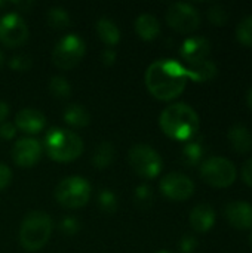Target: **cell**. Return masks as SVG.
<instances>
[{
  "label": "cell",
  "mask_w": 252,
  "mask_h": 253,
  "mask_svg": "<svg viewBox=\"0 0 252 253\" xmlns=\"http://www.w3.org/2000/svg\"><path fill=\"white\" fill-rule=\"evenodd\" d=\"M144 82L156 99L172 101L186 89V68L174 59H159L147 68Z\"/></svg>",
  "instance_id": "cell-1"
},
{
  "label": "cell",
  "mask_w": 252,
  "mask_h": 253,
  "mask_svg": "<svg viewBox=\"0 0 252 253\" xmlns=\"http://www.w3.org/2000/svg\"><path fill=\"white\" fill-rule=\"evenodd\" d=\"M160 129L171 139L187 142L193 139L199 130L198 113L184 102L168 105L159 117Z\"/></svg>",
  "instance_id": "cell-2"
},
{
  "label": "cell",
  "mask_w": 252,
  "mask_h": 253,
  "mask_svg": "<svg viewBox=\"0 0 252 253\" xmlns=\"http://www.w3.org/2000/svg\"><path fill=\"white\" fill-rule=\"evenodd\" d=\"M52 219L43 211H33L22 219L19 228V243L27 252L40 251L52 234Z\"/></svg>",
  "instance_id": "cell-3"
},
{
  "label": "cell",
  "mask_w": 252,
  "mask_h": 253,
  "mask_svg": "<svg viewBox=\"0 0 252 253\" xmlns=\"http://www.w3.org/2000/svg\"><path fill=\"white\" fill-rule=\"evenodd\" d=\"M45 148L52 160L59 163H68L80 157L83 151V141L73 130L52 127L46 133Z\"/></svg>",
  "instance_id": "cell-4"
},
{
  "label": "cell",
  "mask_w": 252,
  "mask_h": 253,
  "mask_svg": "<svg viewBox=\"0 0 252 253\" xmlns=\"http://www.w3.org/2000/svg\"><path fill=\"white\" fill-rule=\"evenodd\" d=\"M91 184L82 176H68L55 188L56 202L67 209H79L88 205L91 199Z\"/></svg>",
  "instance_id": "cell-5"
},
{
  "label": "cell",
  "mask_w": 252,
  "mask_h": 253,
  "mask_svg": "<svg viewBox=\"0 0 252 253\" xmlns=\"http://www.w3.org/2000/svg\"><path fill=\"white\" fill-rule=\"evenodd\" d=\"M128 162L132 170L144 179H153L159 176L163 166L159 153L146 144L134 145L128 153Z\"/></svg>",
  "instance_id": "cell-6"
},
{
  "label": "cell",
  "mask_w": 252,
  "mask_h": 253,
  "mask_svg": "<svg viewBox=\"0 0 252 253\" xmlns=\"http://www.w3.org/2000/svg\"><path fill=\"white\" fill-rule=\"evenodd\" d=\"M201 178L214 188H227L236 181V168L233 162L224 157H211L201 165Z\"/></svg>",
  "instance_id": "cell-7"
},
{
  "label": "cell",
  "mask_w": 252,
  "mask_h": 253,
  "mask_svg": "<svg viewBox=\"0 0 252 253\" xmlns=\"http://www.w3.org/2000/svg\"><path fill=\"white\" fill-rule=\"evenodd\" d=\"M85 52V42L77 34H67L55 44L52 50V61L61 70H71L82 61Z\"/></svg>",
  "instance_id": "cell-8"
},
{
  "label": "cell",
  "mask_w": 252,
  "mask_h": 253,
  "mask_svg": "<svg viewBox=\"0 0 252 253\" xmlns=\"http://www.w3.org/2000/svg\"><path fill=\"white\" fill-rule=\"evenodd\" d=\"M28 39V25L16 12L0 16V43L6 47H19Z\"/></svg>",
  "instance_id": "cell-9"
},
{
  "label": "cell",
  "mask_w": 252,
  "mask_h": 253,
  "mask_svg": "<svg viewBox=\"0 0 252 253\" xmlns=\"http://www.w3.org/2000/svg\"><path fill=\"white\" fill-rule=\"evenodd\" d=\"M166 22L175 31L189 34L201 27V15L189 3H172L166 10Z\"/></svg>",
  "instance_id": "cell-10"
},
{
  "label": "cell",
  "mask_w": 252,
  "mask_h": 253,
  "mask_svg": "<svg viewBox=\"0 0 252 253\" xmlns=\"http://www.w3.org/2000/svg\"><path fill=\"white\" fill-rule=\"evenodd\" d=\"M159 188H160V193L172 202H186L195 193L193 181L189 176L178 173V172L165 175L160 181Z\"/></svg>",
  "instance_id": "cell-11"
},
{
  "label": "cell",
  "mask_w": 252,
  "mask_h": 253,
  "mask_svg": "<svg viewBox=\"0 0 252 253\" xmlns=\"http://www.w3.org/2000/svg\"><path fill=\"white\" fill-rule=\"evenodd\" d=\"M42 145L34 138H22L12 148V160L19 168H33L42 157Z\"/></svg>",
  "instance_id": "cell-12"
},
{
  "label": "cell",
  "mask_w": 252,
  "mask_h": 253,
  "mask_svg": "<svg viewBox=\"0 0 252 253\" xmlns=\"http://www.w3.org/2000/svg\"><path fill=\"white\" fill-rule=\"evenodd\" d=\"M224 218L227 222L241 231L252 228V205L247 202H230L224 208Z\"/></svg>",
  "instance_id": "cell-13"
},
{
  "label": "cell",
  "mask_w": 252,
  "mask_h": 253,
  "mask_svg": "<svg viewBox=\"0 0 252 253\" xmlns=\"http://www.w3.org/2000/svg\"><path fill=\"white\" fill-rule=\"evenodd\" d=\"M46 126V117L36 108H22L15 116V127L28 135L42 132Z\"/></svg>",
  "instance_id": "cell-14"
},
{
  "label": "cell",
  "mask_w": 252,
  "mask_h": 253,
  "mask_svg": "<svg viewBox=\"0 0 252 253\" xmlns=\"http://www.w3.org/2000/svg\"><path fill=\"white\" fill-rule=\"evenodd\" d=\"M211 53V42L205 37H190L183 42L180 55L187 64L205 61Z\"/></svg>",
  "instance_id": "cell-15"
},
{
  "label": "cell",
  "mask_w": 252,
  "mask_h": 253,
  "mask_svg": "<svg viewBox=\"0 0 252 253\" xmlns=\"http://www.w3.org/2000/svg\"><path fill=\"white\" fill-rule=\"evenodd\" d=\"M189 222H190V227L196 233H208L215 224L214 208L206 203H201V205L195 206L190 212Z\"/></svg>",
  "instance_id": "cell-16"
},
{
  "label": "cell",
  "mask_w": 252,
  "mask_h": 253,
  "mask_svg": "<svg viewBox=\"0 0 252 253\" xmlns=\"http://www.w3.org/2000/svg\"><path fill=\"white\" fill-rule=\"evenodd\" d=\"M230 147L238 154H247L252 150V135L250 129L244 125H233L227 133Z\"/></svg>",
  "instance_id": "cell-17"
},
{
  "label": "cell",
  "mask_w": 252,
  "mask_h": 253,
  "mask_svg": "<svg viewBox=\"0 0 252 253\" xmlns=\"http://www.w3.org/2000/svg\"><path fill=\"white\" fill-rule=\"evenodd\" d=\"M184 68H186L187 79H190L193 82H198V83L209 82L217 74V65L211 59H205V61L187 64Z\"/></svg>",
  "instance_id": "cell-18"
},
{
  "label": "cell",
  "mask_w": 252,
  "mask_h": 253,
  "mask_svg": "<svg viewBox=\"0 0 252 253\" xmlns=\"http://www.w3.org/2000/svg\"><path fill=\"white\" fill-rule=\"evenodd\" d=\"M135 31L143 40H154L160 34V22L151 13H141L135 19Z\"/></svg>",
  "instance_id": "cell-19"
},
{
  "label": "cell",
  "mask_w": 252,
  "mask_h": 253,
  "mask_svg": "<svg viewBox=\"0 0 252 253\" xmlns=\"http://www.w3.org/2000/svg\"><path fill=\"white\" fill-rule=\"evenodd\" d=\"M97 34L98 37L108 46H116L120 40V30L117 27V24L113 21V19H108V18H101L98 19L97 25Z\"/></svg>",
  "instance_id": "cell-20"
},
{
  "label": "cell",
  "mask_w": 252,
  "mask_h": 253,
  "mask_svg": "<svg viewBox=\"0 0 252 253\" xmlns=\"http://www.w3.org/2000/svg\"><path fill=\"white\" fill-rule=\"evenodd\" d=\"M64 122L71 126V127H85L89 125L91 122V114L89 111L80 105V104H70L65 110H64Z\"/></svg>",
  "instance_id": "cell-21"
},
{
  "label": "cell",
  "mask_w": 252,
  "mask_h": 253,
  "mask_svg": "<svg viewBox=\"0 0 252 253\" xmlns=\"http://www.w3.org/2000/svg\"><path fill=\"white\" fill-rule=\"evenodd\" d=\"M116 156V148L110 141H102L97 148L92 156V165L95 169H105L108 168Z\"/></svg>",
  "instance_id": "cell-22"
},
{
  "label": "cell",
  "mask_w": 252,
  "mask_h": 253,
  "mask_svg": "<svg viewBox=\"0 0 252 253\" xmlns=\"http://www.w3.org/2000/svg\"><path fill=\"white\" fill-rule=\"evenodd\" d=\"M203 153H205V148H203L202 141L193 138V139L187 141V144L183 147L181 160L189 168H193V166H196V165L201 163V160L203 157Z\"/></svg>",
  "instance_id": "cell-23"
},
{
  "label": "cell",
  "mask_w": 252,
  "mask_h": 253,
  "mask_svg": "<svg viewBox=\"0 0 252 253\" xmlns=\"http://www.w3.org/2000/svg\"><path fill=\"white\" fill-rule=\"evenodd\" d=\"M46 19H48L49 27H52L55 30H64V28H67L70 25V21H71L70 13L64 7H59V6L50 7L48 10Z\"/></svg>",
  "instance_id": "cell-24"
},
{
  "label": "cell",
  "mask_w": 252,
  "mask_h": 253,
  "mask_svg": "<svg viewBox=\"0 0 252 253\" xmlns=\"http://www.w3.org/2000/svg\"><path fill=\"white\" fill-rule=\"evenodd\" d=\"M48 89L52 93V96L56 98V99H67L70 96V93H71V84L62 76H53V77H50L49 84H48Z\"/></svg>",
  "instance_id": "cell-25"
},
{
  "label": "cell",
  "mask_w": 252,
  "mask_h": 253,
  "mask_svg": "<svg viewBox=\"0 0 252 253\" xmlns=\"http://www.w3.org/2000/svg\"><path fill=\"white\" fill-rule=\"evenodd\" d=\"M236 39L238 42L245 46V47H251L252 46V15L245 16L239 21L238 27H236Z\"/></svg>",
  "instance_id": "cell-26"
},
{
  "label": "cell",
  "mask_w": 252,
  "mask_h": 253,
  "mask_svg": "<svg viewBox=\"0 0 252 253\" xmlns=\"http://www.w3.org/2000/svg\"><path fill=\"white\" fill-rule=\"evenodd\" d=\"M98 205H100V209L107 213V215H113L117 208H119V203H117V197L113 191L110 190H102L98 196Z\"/></svg>",
  "instance_id": "cell-27"
},
{
  "label": "cell",
  "mask_w": 252,
  "mask_h": 253,
  "mask_svg": "<svg viewBox=\"0 0 252 253\" xmlns=\"http://www.w3.org/2000/svg\"><path fill=\"white\" fill-rule=\"evenodd\" d=\"M208 19L211 24L217 25V27H223L227 24L229 21V13L226 10L224 6L221 4H214L208 9Z\"/></svg>",
  "instance_id": "cell-28"
},
{
  "label": "cell",
  "mask_w": 252,
  "mask_h": 253,
  "mask_svg": "<svg viewBox=\"0 0 252 253\" xmlns=\"http://www.w3.org/2000/svg\"><path fill=\"white\" fill-rule=\"evenodd\" d=\"M153 190L151 187L143 184V185H138L137 190H135V203L140 206V208H149L153 202Z\"/></svg>",
  "instance_id": "cell-29"
},
{
  "label": "cell",
  "mask_w": 252,
  "mask_h": 253,
  "mask_svg": "<svg viewBox=\"0 0 252 253\" xmlns=\"http://www.w3.org/2000/svg\"><path fill=\"white\" fill-rule=\"evenodd\" d=\"M33 65V61L28 55L25 53H18V55H13L10 59H9V67L13 70V71H18V73H25L31 68Z\"/></svg>",
  "instance_id": "cell-30"
},
{
  "label": "cell",
  "mask_w": 252,
  "mask_h": 253,
  "mask_svg": "<svg viewBox=\"0 0 252 253\" xmlns=\"http://www.w3.org/2000/svg\"><path fill=\"white\" fill-rule=\"evenodd\" d=\"M59 230L65 234V236H74L79 233L80 230V222L73 218V216H68V218H64L59 224Z\"/></svg>",
  "instance_id": "cell-31"
},
{
  "label": "cell",
  "mask_w": 252,
  "mask_h": 253,
  "mask_svg": "<svg viewBox=\"0 0 252 253\" xmlns=\"http://www.w3.org/2000/svg\"><path fill=\"white\" fill-rule=\"evenodd\" d=\"M178 248H180V252L181 253H193L196 251V248H198V240H196V237H193L190 234H186L180 240Z\"/></svg>",
  "instance_id": "cell-32"
},
{
  "label": "cell",
  "mask_w": 252,
  "mask_h": 253,
  "mask_svg": "<svg viewBox=\"0 0 252 253\" xmlns=\"http://www.w3.org/2000/svg\"><path fill=\"white\" fill-rule=\"evenodd\" d=\"M12 182V170L7 165L0 163V191L6 190Z\"/></svg>",
  "instance_id": "cell-33"
},
{
  "label": "cell",
  "mask_w": 252,
  "mask_h": 253,
  "mask_svg": "<svg viewBox=\"0 0 252 253\" xmlns=\"http://www.w3.org/2000/svg\"><path fill=\"white\" fill-rule=\"evenodd\" d=\"M241 178H242L245 185L252 188V157L244 163V166L241 169Z\"/></svg>",
  "instance_id": "cell-34"
},
{
  "label": "cell",
  "mask_w": 252,
  "mask_h": 253,
  "mask_svg": "<svg viewBox=\"0 0 252 253\" xmlns=\"http://www.w3.org/2000/svg\"><path fill=\"white\" fill-rule=\"evenodd\" d=\"M16 133V127L13 123H9V122H4L0 125V138L3 139H12Z\"/></svg>",
  "instance_id": "cell-35"
},
{
  "label": "cell",
  "mask_w": 252,
  "mask_h": 253,
  "mask_svg": "<svg viewBox=\"0 0 252 253\" xmlns=\"http://www.w3.org/2000/svg\"><path fill=\"white\" fill-rule=\"evenodd\" d=\"M101 61L104 65H113L116 61V52L113 47H105L101 53Z\"/></svg>",
  "instance_id": "cell-36"
},
{
  "label": "cell",
  "mask_w": 252,
  "mask_h": 253,
  "mask_svg": "<svg viewBox=\"0 0 252 253\" xmlns=\"http://www.w3.org/2000/svg\"><path fill=\"white\" fill-rule=\"evenodd\" d=\"M7 116H9V105L4 101H0V125L4 123Z\"/></svg>",
  "instance_id": "cell-37"
},
{
  "label": "cell",
  "mask_w": 252,
  "mask_h": 253,
  "mask_svg": "<svg viewBox=\"0 0 252 253\" xmlns=\"http://www.w3.org/2000/svg\"><path fill=\"white\" fill-rule=\"evenodd\" d=\"M247 104H248V107L252 110V89L248 92V96H247Z\"/></svg>",
  "instance_id": "cell-38"
},
{
  "label": "cell",
  "mask_w": 252,
  "mask_h": 253,
  "mask_svg": "<svg viewBox=\"0 0 252 253\" xmlns=\"http://www.w3.org/2000/svg\"><path fill=\"white\" fill-rule=\"evenodd\" d=\"M3 65H4V53L0 50V68H1Z\"/></svg>",
  "instance_id": "cell-39"
},
{
  "label": "cell",
  "mask_w": 252,
  "mask_h": 253,
  "mask_svg": "<svg viewBox=\"0 0 252 253\" xmlns=\"http://www.w3.org/2000/svg\"><path fill=\"white\" fill-rule=\"evenodd\" d=\"M248 242H250V246H251V249H252V233L250 234V240H248Z\"/></svg>",
  "instance_id": "cell-40"
},
{
  "label": "cell",
  "mask_w": 252,
  "mask_h": 253,
  "mask_svg": "<svg viewBox=\"0 0 252 253\" xmlns=\"http://www.w3.org/2000/svg\"><path fill=\"white\" fill-rule=\"evenodd\" d=\"M3 6H6V3L4 1H0V7H3Z\"/></svg>",
  "instance_id": "cell-41"
},
{
  "label": "cell",
  "mask_w": 252,
  "mask_h": 253,
  "mask_svg": "<svg viewBox=\"0 0 252 253\" xmlns=\"http://www.w3.org/2000/svg\"><path fill=\"white\" fill-rule=\"evenodd\" d=\"M156 253H171V252H166V251H160V252H156Z\"/></svg>",
  "instance_id": "cell-42"
}]
</instances>
